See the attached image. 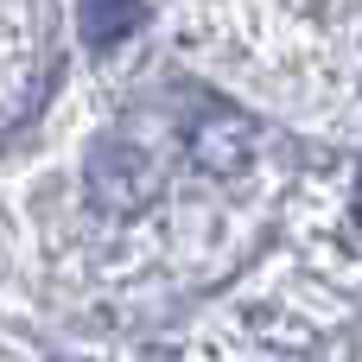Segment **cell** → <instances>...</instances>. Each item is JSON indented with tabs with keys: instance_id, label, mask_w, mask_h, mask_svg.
<instances>
[{
	"instance_id": "cell-1",
	"label": "cell",
	"mask_w": 362,
	"mask_h": 362,
	"mask_svg": "<svg viewBox=\"0 0 362 362\" xmlns=\"http://www.w3.org/2000/svg\"><path fill=\"white\" fill-rule=\"evenodd\" d=\"M153 191H159V178H153V165H146L134 146L115 140V146L95 153V165H89V197H95L102 210H121V216H127V210H140Z\"/></svg>"
},
{
	"instance_id": "cell-2",
	"label": "cell",
	"mask_w": 362,
	"mask_h": 362,
	"mask_svg": "<svg viewBox=\"0 0 362 362\" xmlns=\"http://www.w3.org/2000/svg\"><path fill=\"white\" fill-rule=\"evenodd\" d=\"M248 153H255V134L242 121H204V127H191V159L210 178H235L248 165Z\"/></svg>"
},
{
	"instance_id": "cell-3",
	"label": "cell",
	"mask_w": 362,
	"mask_h": 362,
	"mask_svg": "<svg viewBox=\"0 0 362 362\" xmlns=\"http://www.w3.org/2000/svg\"><path fill=\"white\" fill-rule=\"evenodd\" d=\"M140 25H146V0H83V38L95 51L134 38Z\"/></svg>"
},
{
	"instance_id": "cell-4",
	"label": "cell",
	"mask_w": 362,
	"mask_h": 362,
	"mask_svg": "<svg viewBox=\"0 0 362 362\" xmlns=\"http://www.w3.org/2000/svg\"><path fill=\"white\" fill-rule=\"evenodd\" d=\"M356 223H362V178H356Z\"/></svg>"
}]
</instances>
